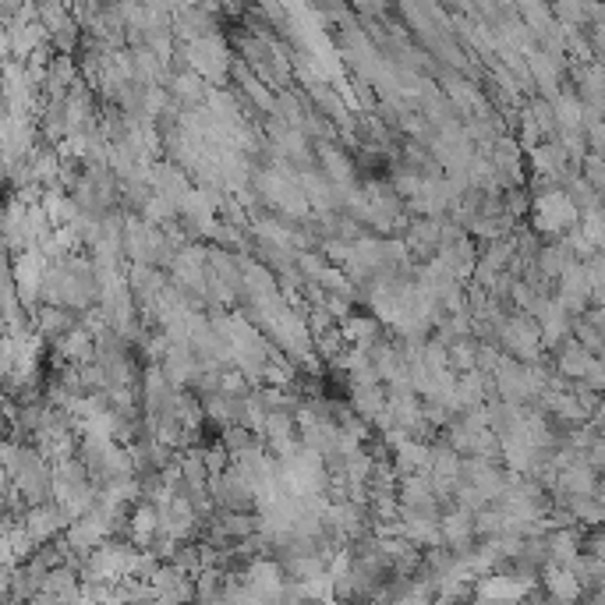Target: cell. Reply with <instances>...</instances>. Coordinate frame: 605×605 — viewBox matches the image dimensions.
<instances>
[{
    "mask_svg": "<svg viewBox=\"0 0 605 605\" xmlns=\"http://www.w3.org/2000/svg\"><path fill=\"white\" fill-rule=\"evenodd\" d=\"M528 213H531V223H535L538 234H549V238H556V241H560L563 234H570V230L577 227V220H581L577 206L560 192V188L535 195V202L528 206Z\"/></svg>",
    "mask_w": 605,
    "mask_h": 605,
    "instance_id": "1",
    "label": "cell"
},
{
    "mask_svg": "<svg viewBox=\"0 0 605 605\" xmlns=\"http://www.w3.org/2000/svg\"><path fill=\"white\" fill-rule=\"evenodd\" d=\"M538 588L560 605L581 602V584H577V577L570 567H542L538 570Z\"/></svg>",
    "mask_w": 605,
    "mask_h": 605,
    "instance_id": "2",
    "label": "cell"
},
{
    "mask_svg": "<svg viewBox=\"0 0 605 605\" xmlns=\"http://www.w3.org/2000/svg\"><path fill=\"white\" fill-rule=\"evenodd\" d=\"M351 407L354 414H358L361 422H376L379 414H383V407H386V393H383V386L379 383H361V386H351Z\"/></svg>",
    "mask_w": 605,
    "mask_h": 605,
    "instance_id": "3",
    "label": "cell"
},
{
    "mask_svg": "<svg viewBox=\"0 0 605 605\" xmlns=\"http://www.w3.org/2000/svg\"><path fill=\"white\" fill-rule=\"evenodd\" d=\"M429 605H460V602H453V598H443V595H432Z\"/></svg>",
    "mask_w": 605,
    "mask_h": 605,
    "instance_id": "4",
    "label": "cell"
}]
</instances>
